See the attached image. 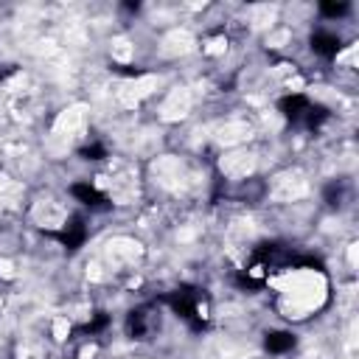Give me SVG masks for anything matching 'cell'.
<instances>
[{"label":"cell","mask_w":359,"mask_h":359,"mask_svg":"<svg viewBox=\"0 0 359 359\" xmlns=\"http://www.w3.org/2000/svg\"><path fill=\"white\" fill-rule=\"evenodd\" d=\"M168 306L174 309L177 317H182L196 331L208 328V323H210L208 303H205L202 292H196V289H177V292H171L168 294Z\"/></svg>","instance_id":"1"},{"label":"cell","mask_w":359,"mask_h":359,"mask_svg":"<svg viewBox=\"0 0 359 359\" xmlns=\"http://www.w3.org/2000/svg\"><path fill=\"white\" fill-rule=\"evenodd\" d=\"M53 238H59L62 247H67V250H79V247L84 244V238H87V224H84V219H81V216H70V219L62 224V230L53 233Z\"/></svg>","instance_id":"2"},{"label":"cell","mask_w":359,"mask_h":359,"mask_svg":"<svg viewBox=\"0 0 359 359\" xmlns=\"http://www.w3.org/2000/svg\"><path fill=\"white\" fill-rule=\"evenodd\" d=\"M309 107H311V101H309L303 93H292V95H283V98L278 101V109H280L283 118L292 121V123H303Z\"/></svg>","instance_id":"3"},{"label":"cell","mask_w":359,"mask_h":359,"mask_svg":"<svg viewBox=\"0 0 359 359\" xmlns=\"http://www.w3.org/2000/svg\"><path fill=\"white\" fill-rule=\"evenodd\" d=\"M70 194H73L84 208H90V210H104V208H109L107 196H104L95 185H90V182H73V185H70Z\"/></svg>","instance_id":"4"},{"label":"cell","mask_w":359,"mask_h":359,"mask_svg":"<svg viewBox=\"0 0 359 359\" xmlns=\"http://www.w3.org/2000/svg\"><path fill=\"white\" fill-rule=\"evenodd\" d=\"M339 48H342V39H339L337 34H331V31H314V34H311V50H314L317 56L334 59V56L339 53Z\"/></svg>","instance_id":"5"},{"label":"cell","mask_w":359,"mask_h":359,"mask_svg":"<svg viewBox=\"0 0 359 359\" xmlns=\"http://www.w3.org/2000/svg\"><path fill=\"white\" fill-rule=\"evenodd\" d=\"M264 345H266L269 353H286V351L294 348V334H289V331H269Z\"/></svg>","instance_id":"6"},{"label":"cell","mask_w":359,"mask_h":359,"mask_svg":"<svg viewBox=\"0 0 359 359\" xmlns=\"http://www.w3.org/2000/svg\"><path fill=\"white\" fill-rule=\"evenodd\" d=\"M325 121H328V109H325L323 104H311L309 112H306V118H303V126L317 129V126H323Z\"/></svg>","instance_id":"7"},{"label":"cell","mask_w":359,"mask_h":359,"mask_svg":"<svg viewBox=\"0 0 359 359\" xmlns=\"http://www.w3.org/2000/svg\"><path fill=\"white\" fill-rule=\"evenodd\" d=\"M320 11H323L325 17H334V20H337V17H345V14H348V3H323Z\"/></svg>","instance_id":"8"},{"label":"cell","mask_w":359,"mask_h":359,"mask_svg":"<svg viewBox=\"0 0 359 359\" xmlns=\"http://www.w3.org/2000/svg\"><path fill=\"white\" fill-rule=\"evenodd\" d=\"M107 325H109V317H107L104 311H98V314L84 325V331H87V334H98V331H101V328H107Z\"/></svg>","instance_id":"9"},{"label":"cell","mask_w":359,"mask_h":359,"mask_svg":"<svg viewBox=\"0 0 359 359\" xmlns=\"http://www.w3.org/2000/svg\"><path fill=\"white\" fill-rule=\"evenodd\" d=\"M104 154H107V149H104L101 143H90V146L81 149V157H84V160H101Z\"/></svg>","instance_id":"10"}]
</instances>
